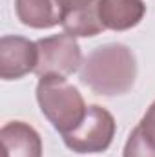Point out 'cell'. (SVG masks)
<instances>
[{"label":"cell","mask_w":155,"mask_h":157,"mask_svg":"<svg viewBox=\"0 0 155 157\" xmlns=\"http://www.w3.org/2000/svg\"><path fill=\"white\" fill-rule=\"evenodd\" d=\"M124 157H155V146L146 139L139 126L128 135L124 144Z\"/></svg>","instance_id":"cell-10"},{"label":"cell","mask_w":155,"mask_h":157,"mask_svg":"<svg viewBox=\"0 0 155 157\" xmlns=\"http://www.w3.org/2000/svg\"><path fill=\"white\" fill-rule=\"evenodd\" d=\"M146 13L142 0H99V17L106 29L126 31L135 28Z\"/></svg>","instance_id":"cell-7"},{"label":"cell","mask_w":155,"mask_h":157,"mask_svg":"<svg viewBox=\"0 0 155 157\" xmlns=\"http://www.w3.org/2000/svg\"><path fill=\"white\" fill-rule=\"evenodd\" d=\"M37 101L46 119L62 135L73 132L86 117V104L77 88L64 77H40Z\"/></svg>","instance_id":"cell-2"},{"label":"cell","mask_w":155,"mask_h":157,"mask_svg":"<svg viewBox=\"0 0 155 157\" xmlns=\"http://www.w3.org/2000/svg\"><path fill=\"white\" fill-rule=\"evenodd\" d=\"M55 2H57V6L60 7V13H66V11H71V9L80 7V6H84V4H89V2H93V0H55Z\"/></svg>","instance_id":"cell-12"},{"label":"cell","mask_w":155,"mask_h":157,"mask_svg":"<svg viewBox=\"0 0 155 157\" xmlns=\"http://www.w3.org/2000/svg\"><path fill=\"white\" fill-rule=\"evenodd\" d=\"M60 24L71 37H95L106 29L99 17V0L62 13Z\"/></svg>","instance_id":"cell-9"},{"label":"cell","mask_w":155,"mask_h":157,"mask_svg":"<svg viewBox=\"0 0 155 157\" xmlns=\"http://www.w3.org/2000/svg\"><path fill=\"white\" fill-rule=\"evenodd\" d=\"M113 137H115V119L106 108L99 104L89 106L84 121L73 132L62 135L64 144L77 154L106 152Z\"/></svg>","instance_id":"cell-3"},{"label":"cell","mask_w":155,"mask_h":157,"mask_svg":"<svg viewBox=\"0 0 155 157\" xmlns=\"http://www.w3.org/2000/svg\"><path fill=\"white\" fill-rule=\"evenodd\" d=\"M17 17L24 26L47 29L60 24L62 13L55 0H15Z\"/></svg>","instance_id":"cell-8"},{"label":"cell","mask_w":155,"mask_h":157,"mask_svg":"<svg viewBox=\"0 0 155 157\" xmlns=\"http://www.w3.org/2000/svg\"><path fill=\"white\" fill-rule=\"evenodd\" d=\"M39 48L37 42L17 35L0 39V77L4 80L22 78L37 70Z\"/></svg>","instance_id":"cell-5"},{"label":"cell","mask_w":155,"mask_h":157,"mask_svg":"<svg viewBox=\"0 0 155 157\" xmlns=\"http://www.w3.org/2000/svg\"><path fill=\"white\" fill-rule=\"evenodd\" d=\"M39 64L35 73L39 77H68L82 66V53L75 37L62 33L37 40Z\"/></svg>","instance_id":"cell-4"},{"label":"cell","mask_w":155,"mask_h":157,"mask_svg":"<svg viewBox=\"0 0 155 157\" xmlns=\"http://www.w3.org/2000/svg\"><path fill=\"white\" fill-rule=\"evenodd\" d=\"M139 128L142 130L146 139L155 146V102H152L150 108L146 110L144 117L141 119V122H139Z\"/></svg>","instance_id":"cell-11"},{"label":"cell","mask_w":155,"mask_h":157,"mask_svg":"<svg viewBox=\"0 0 155 157\" xmlns=\"http://www.w3.org/2000/svg\"><path fill=\"white\" fill-rule=\"evenodd\" d=\"M137 77V60L124 44H106L93 49L80 66V80L97 95H122Z\"/></svg>","instance_id":"cell-1"},{"label":"cell","mask_w":155,"mask_h":157,"mask_svg":"<svg viewBox=\"0 0 155 157\" xmlns=\"http://www.w3.org/2000/svg\"><path fill=\"white\" fill-rule=\"evenodd\" d=\"M4 157H42L39 132L22 121H11L0 130Z\"/></svg>","instance_id":"cell-6"}]
</instances>
